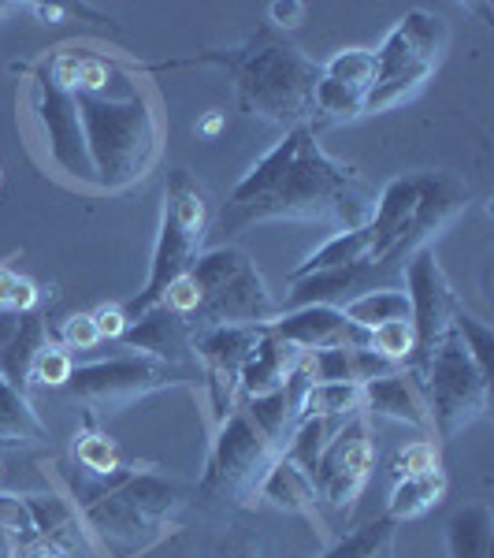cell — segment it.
<instances>
[{"mask_svg": "<svg viewBox=\"0 0 494 558\" xmlns=\"http://www.w3.org/2000/svg\"><path fill=\"white\" fill-rule=\"evenodd\" d=\"M372 213L375 197L354 168L331 160L309 123H298L231 191L223 205V228L235 231L257 220H309L357 231L368 228Z\"/></svg>", "mask_w": 494, "mask_h": 558, "instance_id": "6da1fadb", "label": "cell"}, {"mask_svg": "<svg viewBox=\"0 0 494 558\" xmlns=\"http://www.w3.org/2000/svg\"><path fill=\"white\" fill-rule=\"evenodd\" d=\"M201 60L212 64H227L238 86V105L249 116H260L268 123H286L298 128L305 116H312V94L320 83V64H312L309 57H301L298 45L264 26L249 38L242 49L223 52H205Z\"/></svg>", "mask_w": 494, "mask_h": 558, "instance_id": "7a4b0ae2", "label": "cell"}, {"mask_svg": "<svg viewBox=\"0 0 494 558\" xmlns=\"http://www.w3.org/2000/svg\"><path fill=\"white\" fill-rule=\"evenodd\" d=\"M75 105L97 183L123 191L146 179L160 153V128L146 97L138 89H131L123 101L104 94H75Z\"/></svg>", "mask_w": 494, "mask_h": 558, "instance_id": "3957f363", "label": "cell"}, {"mask_svg": "<svg viewBox=\"0 0 494 558\" xmlns=\"http://www.w3.org/2000/svg\"><path fill=\"white\" fill-rule=\"evenodd\" d=\"M197 294V313L190 317L194 336L205 328H223V324H238V328H268L280 317V305L268 294L264 276L254 268L242 250L235 246H220L209 254H197L190 265Z\"/></svg>", "mask_w": 494, "mask_h": 558, "instance_id": "277c9868", "label": "cell"}, {"mask_svg": "<svg viewBox=\"0 0 494 558\" xmlns=\"http://www.w3.org/2000/svg\"><path fill=\"white\" fill-rule=\"evenodd\" d=\"M446 41H450V34H446V23L439 15L409 12L387 34L383 49L375 52V83L365 94V112H383V108L417 94L435 71Z\"/></svg>", "mask_w": 494, "mask_h": 558, "instance_id": "5b68a950", "label": "cell"}, {"mask_svg": "<svg viewBox=\"0 0 494 558\" xmlns=\"http://www.w3.org/2000/svg\"><path fill=\"white\" fill-rule=\"evenodd\" d=\"M417 373L420 387H424L428 417L439 428V436L450 439L461 428H469L472 421L483 417L487 410V384L491 376H483L469 350L461 347V339L454 336V328L446 331V339L431 350V357Z\"/></svg>", "mask_w": 494, "mask_h": 558, "instance_id": "8992f818", "label": "cell"}, {"mask_svg": "<svg viewBox=\"0 0 494 558\" xmlns=\"http://www.w3.org/2000/svg\"><path fill=\"white\" fill-rule=\"evenodd\" d=\"M275 458H280V451L254 428L246 410H235L231 417H223L220 432H215L209 470L197 484V495L205 502L246 499V495L260 492V481L275 465Z\"/></svg>", "mask_w": 494, "mask_h": 558, "instance_id": "52a82bcc", "label": "cell"}, {"mask_svg": "<svg viewBox=\"0 0 494 558\" xmlns=\"http://www.w3.org/2000/svg\"><path fill=\"white\" fill-rule=\"evenodd\" d=\"M183 502V488L157 473H138L127 476L115 492L97 495L94 502H86V521L94 529H101L112 539H127L138 544L141 536H149L172 510Z\"/></svg>", "mask_w": 494, "mask_h": 558, "instance_id": "ba28073f", "label": "cell"}, {"mask_svg": "<svg viewBox=\"0 0 494 558\" xmlns=\"http://www.w3.org/2000/svg\"><path fill=\"white\" fill-rule=\"evenodd\" d=\"M372 462H375V447L372 436H368V417L365 413H354V417H346L343 428L331 432L328 447L320 451L309 481L323 502L349 507L361 495L368 473H372Z\"/></svg>", "mask_w": 494, "mask_h": 558, "instance_id": "9c48e42d", "label": "cell"}, {"mask_svg": "<svg viewBox=\"0 0 494 558\" xmlns=\"http://www.w3.org/2000/svg\"><path fill=\"white\" fill-rule=\"evenodd\" d=\"M406 299H409V324L417 331V354H412V365L409 368H420L431 357V350L446 339L454 324V313H457V302H454V291L446 283L443 268H439L435 254L424 246L409 257L406 265Z\"/></svg>", "mask_w": 494, "mask_h": 558, "instance_id": "30bf717a", "label": "cell"}, {"mask_svg": "<svg viewBox=\"0 0 494 558\" xmlns=\"http://www.w3.org/2000/svg\"><path fill=\"white\" fill-rule=\"evenodd\" d=\"M178 376L183 373L175 365L152 362V357H112V362L75 368L64 387L86 402H127L138 395L160 391L168 384H178Z\"/></svg>", "mask_w": 494, "mask_h": 558, "instance_id": "8fae6325", "label": "cell"}, {"mask_svg": "<svg viewBox=\"0 0 494 558\" xmlns=\"http://www.w3.org/2000/svg\"><path fill=\"white\" fill-rule=\"evenodd\" d=\"M38 116H41L45 131H49L52 160L71 175L94 179V165H89V153H86V134H83V120H78L75 94L60 86L45 68L38 71Z\"/></svg>", "mask_w": 494, "mask_h": 558, "instance_id": "7c38bea8", "label": "cell"}, {"mask_svg": "<svg viewBox=\"0 0 494 558\" xmlns=\"http://www.w3.org/2000/svg\"><path fill=\"white\" fill-rule=\"evenodd\" d=\"M268 331L298 350H323V347L368 350L372 347V331L349 324L343 317V310H335V305H305V310H291L268 324Z\"/></svg>", "mask_w": 494, "mask_h": 558, "instance_id": "4fadbf2b", "label": "cell"}, {"mask_svg": "<svg viewBox=\"0 0 494 558\" xmlns=\"http://www.w3.org/2000/svg\"><path fill=\"white\" fill-rule=\"evenodd\" d=\"M264 328H238V324H223V328H205L194 336V350L201 354V362L209 365L212 376V395L220 417H227L231 391L238 387V373L246 365V357L254 354Z\"/></svg>", "mask_w": 494, "mask_h": 558, "instance_id": "5bb4252c", "label": "cell"}, {"mask_svg": "<svg viewBox=\"0 0 494 558\" xmlns=\"http://www.w3.org/2000/svg\"><path fill=\"white\" fill-rule=\"evenodd\" d=\"M197 250H201V242L186 235V231L172 220V213L164 209V216H160L157 250H152L149 283H146V291H141L138 299L127 302V310H123V313H127V320L141 317L146 310L164 302V294L172 291L175 279H183L186 272H190V265L197 260Z\"/></svg>", "mask_w": 494, "mask_h": 558, "instance_id": "9a60e30c", "label": "cell"}, {"mask_svg": "<svg viewBox=\"0 0 494 558\" xmlns=\"http://www.w3.org/2000/svg\"><path fill=\"white\" fill-rule=\"evenodd\" d=\"M417 183H420L417 209H412L409 235H406V242H402V257L424 250L428 239L439 235V228H446V223H450L454 216L465 209V202H469V186H465L457 175L417 172Z\"/></svg>", "mask_w": 494, "mask_h": 558, "instance_id": "2e32d148", "label": "cell"}, {"mask_svg": "<svg viewBox=\"0 0 494 558\" xmlns=\"http://www.w3.org/2000/svg\"><path fill=\"white\" fill-rule=\"evenodd\" d=\"M120 343L127 350H146L152 362L178 365L194 350V328L190 320L178 317L168 305H152L127 324Z\"/></svg>", "mask_w": 494, "mask_h": 558, "instance_id": "e0dca14e", "label": "cell"}, {"mask_svg": "<svg viewBox=\"0 0 494 558\" xmlns=\"http://www.w3.org/2000/svg\"><path fill=\"white\" fill-rule=\"evenodd\" d=\"M365 395V410L375 417H391V421H406L412 428H428V402H424V387H420L417 373H391L383 380H372L361 387Z\"/></svg>", "mask_w": 494, "mask_h": 558, "instance_id": "ac0fdd59", "label": "cell"}, {"mask_svg": "<svg viewBox=\"0 0 494 558\" xmlns=\"http://www.w3.org/2000/svg\"><path fill=\"white\" fill-rule=\"evenodd\" d=\"M298 362H301V350L283 343L280 336H272V331L264 328L257 350L246 357V365H242L238 387L249 395H268V391H275V387L286 384V376H291V368Z\"/></svg>", "mask_w": 494, "mask_h": 558, "instance_id": "d6986e66", "label": "cell"}, {"mask_svg": "<svg viewBox=\"0 0 494 558\" xmlns=\"http://www.w3.org/2000/svg\"><path fill=\"white\" fill-rule=\"evenodd\" d=\"M368 272H375L372 260H361V265L349 268H331V272H312L294 279V291L286 299V313L291 310H305V305H331L335 299H346L354 291H365Z\"/></svg>", "mask_w": 494, "mask_h": 558, "instance_id": "ffe728a7", "label": "cell"}, {"mask_svg": "<svg viewBox=\"0 0 494 558\" xmlns=\"http://www.w3.org/2000/svg\"><path fill=\"white\" fill-rule=\"evenodd\" d=\"M41 347H49V324H45L38 310L20 313L15 336L0 347V376L23 391V384H30V368H34V357H38Z\"/></svg>", "mask_w": 494, "mask_h": 558, "instance_id": "44dd1931", "label": "cell"}, {"mask_svg": "<svg viewBox=\"0 0 494 558\" xmlns=\"http://www.w3.org/2000/svg\"><path fill=\"white\" fill-rule=\"evenodd\" d=\"M260 492H264V499H272L275 507L283 510H294V514H309L317 518V488H312L309 473L298 470V465L291 462V458H275V465L268 470V476L260 481Z\"/></svg>", "mask_w": 494, "mask_h": 558, "instance_id": "7402d4cb", "label": "cell"}, {"mask_svg": "<svg viewBox=\"0 0 494 558\" xmlns=\"http://www.w3.org/2000/svg\"><path fill=\"white\" fill-rule=\"evenodd\" d=\"M491 539H494V518H491V507H483V502L461 507L446 521V547H450V558H491Z\"/></svg>", "mask_w": 494, "mask_h": 558, "instance_id": "603a6c76", "label": "cell"}, {"mask_svg": "<svg viewBox=\"0 0 494 558\" xmlns=\"http://www.w3.org/2000/svg\"><path fill=\"white\" fill-rule=\"evenodd\" d=\"M368 250H372V231L368 228H357V231H338L331 235L317 254H309L301 260L298 268L291 272V283L301 276H312V272H331V268H349V265H361L368 260Z\"/></svg>", "mask_w": 494, "mask_h": 558, "instance_id": "cb8c5ba5", "label": "cell"}, {"mask_svg": "<svg viewBox=\"0 0 494 558\" xmlns=\"http://www.w3.org/2000/svg\"><path fill=\"white\" fill-rule=\"evenodd\" d=\"M30 507V518H34V529H38V539L45 544L60 547L64 555H75L83 551V536L75 529V514L57 499V495H30L26 499Z\"/></svg>", "mask_w": 494, "mask_h": 558, "instance_id": "d4e9b609", "label": "cell"}, {"mask_svg": "<svg viewBox=\"0 0 494 558\" xmlns=\"http://www.w3.org/2000/svg\"><path fill=\"white\" fill-rule=\"evenodd\" d=\"M164 209L172 213V220L186 231V235L205 242V235H209V205H205L201 186H197L186 172H172Z\"/></svg>", "mask_w": 494, "mask_h": 558, "instance_id": "484cf974", "label": "cell"}, {"mask_svg": "<svg viewBox=\"0 0 494 558\" xmlns=\"http://www.w3.org/2000/svg\"><path fill=\"white\" fill-rule=\"evenodd\" d=\"M443 492H446L443 470L424 473V476H398V484H394V495H391V507H387V518L391 521L420 518L424 510H431L439 499H443Z\"/></svg>", "mask_w": 494, "mask_h": 558, "instance_id": "4316f807", "label": "cell"}, {"mask_svg": "<svg viewBox=\"0 0 494 558\" xmlns=\"http://www.w3.org/2000/svg\"><path fill=\"white\" fill-rule=\"evenodd\" d=\"M343 317L349 324H357V328L372 331L391 320H409V299H406V291L380 287V291H365V294H357V299H349Z\"/></svg>", "mask_w": 494, "mask_h": 558, "instance_id": "83f0119b", "label": "cell"}, {"mask_svg": "<svg viewBox=\"0 0 494 558\" xmlns=\"http://www.w3.org/2000/svg\"><path fill=\"white\" fill-rule=\"evenodd\" d=\"M246 417L254 421V428L280 454H283L286 439H291V432H294V421H298V417H294V410H291V402H286L283 387H275V391H268V395H254V399H249Z\"/></svg>", "mask_w": 494, "mask_h": 558, "instance_id": "f1b7e54d", "label": "cell"}, {"mask_svg": "<svg viewBox=\"0 0 494 558\" xmlns=\"http://www.w3.org/2000/svg\"><path fill=\"white\" fill-rule=\"evenodd\" d=\"M0 439H20V444H41L45 425L30 410L26 395L0 376Z\"/></svg>", "mask_w": 494, "mask_h": 558, "instance_id": "f546056e", "label": "cell"}, {"mask_svg": "<svg viewBox=\"0 0 494 558\" xmlns=\"http://www.w3.org/2000/svg\"><path fill=\"white\" fill-rule=\"evenodd\" d=\"M365 410L361 384H312L305 395L298 421L301 417H354Z\"/></svg>", "mask_w": 494, "mask_h": 558, "instance_id": "4dcf8cb0", "label": "cell"}, {"mask_svg": "<svg viewBox=\"0 0 494 558\" xmlns=\"http://www.w3.org/2000/svg\"><path fill=\"white\" fill-rule=\"evenodd\" d=\"M394 525L387 514L368 521L357 533H349L346 539H338L331 551H323V558H391V547H394Z\"/></svg>", "mask_w": 494, "mask_h": 558, "instance_id": "1f68e13d", "label": "cell"}, {"mask_svg": "<svg viewBox=\"0 0 494 558\" xmlns=\"http://www.w3.org/2000/svg\"><path fill=\"white\" fill-rule=\"evenodd\" d=\"M312 112L328 123H338V120H354V116L365 112V94L354 86H343L335 78L320 75L317 83V94H312Z\"/></svg>", "mask_w": 494, "mask_h": 558, "instance_id": "d6a6232c", "label": "cell"}, {"mask_svg": "<svg viewBox=\"0 0 494 558\" xmlns=\"http://www.w3.org/2000/svg\"><path fill=\"white\" fill-rule=\"evenodd\" d=\"M320 71L328 78H335V83L354 86V89H361V94H368L372 83H375V52L343 49V52H335V57H331Z\"/></svg>", "mask_w": 494, "mask_h": 558, "instance_id": "836d02e7", "label": "cell"}, {"mask_svg": "<svg viewBox=\"0 0 494 558\" xmlns=\"http://www.w3.org/2000/svg\"><path fill=\"white\" fill-rule=\"evenodd\" d=\"M380 357H387L394 365H412V354H417V331H412L409 320H391L372 328V347Z\"/></svg>", "mask_w": 494, "mask_h": 558, "instance_id": "e575fe53", "label": "cell"}, {"mask_svg": "<svg viewBox=\"0 0 494 558\" xmlns=\"http://www.w3.org/2000/svg\"><path fill=\"white\" fill-rule=\"evenodd\" d=\"M450 328H454V336L461 339V347L469 350V357L476 362V368H480L483 376H491V350H494V336H491L487 324L472 320L469 313L457 310Z\"/></svg>", "mask_w": 494, "mask_h": 558, "instance_id": "d590c367", "label": "cell"}, {"mask_svg": "<svg viewBox=\"0 0 494 558\" xmlns=\"http://www.w3.org/2000/svg\"><path fill=\"white\" fill-rule=\"evenodd\" d=\"M0 529L12 533L23 547L38 544V529H34L30 507H26V499H20V495H0Z\"/></svg>", "mask_w": 494, "mask_h": 558, "instance_id": "8d00e7d4", "label": "cell"}, {"mask_svg": "<svg viewBox=\"0 0 494 558\" xmlns=\"http://www.w3.org/2000/svg\"><path fill=\"white\" fill-rule=\"evenodd\" d=\"M71 373H75V365H71L67 350L60 347H41L38 357H34V368H30V380L34 384H45V387H64L71 380Z\"/></svg>", "mask_w": 494, "mask_h": 558, "instance_id": "74e56055", "label": "cell"}, {"mask_svg": "<svg viewBox=\"0 0 494 558\" xmlns=\"http://www.w3.org/2000/svg\"><path fill=\"white\" fill-rule=\"evenodd\" d=\"M38 305V287L30 279L15 276L12 268H0V310L4 313H30Z\"/></svg>", "mask_w": 494, "mask_h": 558, "instance_id": "f35d334b", "label": "cell"}, {"mask_svg": "<svg viewBox=\"0 0 494 558\" xmlns=\"http://www.w3.org/2000/svg\"><path fill=\"white\" fill-rule=\"evenodd\" d=\"M394 470L398 476H424V473H435L439 470V451L435 444H412L406 451L398 454V462H394Z\"/></svg>", "mask_w": 494, "mask_h": 558, "instance_id": "ab89813d", "label": "cell"}, {"mask_svg": "<svg viewBox=\"0 0 494 558\" xmlns=\"http://www.w3.org/2000/svg\"><path fill=\"white\" fill-rule=\"evenodd\" d=\"M78 462H83L89 473L104 476L115 470V447L108 444L104 436H86L83 444H78Z\"/></svg>", "mask_w": 494, "mask_h": 558, "instance_id": "60d3db41", "label": "cell"}, {"mask_svg": "<svg viewBox=\"0 0 494 558\" xmlns=\"http://www.w3.org/2000/svg\"><path fill=\"white\" fill-rule=\"evenodd\" d=\"M60 339H64L67 350H94L97 343H101V336H97V324H94L89 313H75V317H67Z\"/></svg>", "mask_w": 494, "mask_h": 558, "instance_id": "b9f144b4", "label": "cell"}, {"mask_svg": "<svg viewBox=\"0 0 494 558\" xmlns=\"http://www.w3.org/2000/svg\"><path fill=\"white\" fill-rule=\"evenodd\" d=\"M89 317H94V324H97V336L101 339H115V343H120L123 339V331H127V313L120 310V305H101V310L97 313H89Z\"/></svg>", "mask_w": 494, "mask_h": 558, "instance_id": "7bdbcfd3", "label": "cell"}, {"mask_svg": "<svg viewBox=\"0 0 494 558\" xmlns=\"http://www.w3.org/2000/svg\"><path fill=\"white\" fill-rule=\"evenodd\" d=\"M305 12L309 8L301 4V0H275L272 8H268V15H272L275 26H283V31H291V26H298L305 20Z\"/></svg>", "mask_w": 494, "mask_h": 558, "instance_id": "ee69618b", "label": "cell"}, {"mask_svg": "<svg viewBox=\"0 0 494 558\" xmlns=\"http://www.w3.org/2000/svg\"><path fill=\"white\" fill-rule=\"evenodd\" d=\"M23 558H71V555H64L60 547H52V544H45V539H38V544L23 547Z\"/></svg>", "mask_w": 494, "mask_h": 558, "instance_id": "f6af8a7d", "label": "cell"}, {"mask_svg": "<svg viewBox=\"0 0 494 558\" xmlns=\"http://www.w3.org/2000/svg\"><path fill=\"white\" fill-rule=\"evenodd\" d=\"M0 558H23V544L4 529H0Z\"/></svg>", "mask_w": 494, "mask_h": 558, "instance_id": "bcb514c9", "label": "cell"}, {"mask_svg": "<svg viewBox=\"0 0 494 558\" xmlns=\"http://www.w3.org/2000/svg\"><path fill=\"white\" fill-rule=\"evenodd\" d=\"M15 328H20V313H4V310H0V347H4L8 339L15 336Z\"/></svg>", "mask_w": 494, "mask_h": 558, "instance_id": "7dc6e473", "label": "cell"}, {"mask_svg": "<svg viewBox=\"0 0 494 558\" xmlns=\"http://www.w3.org/2000/svg\"><path fill=\"white\" fill-rule=\"evenodd\" d=\"M220 128H223V112H212V116H205V120L197 123V131H201V134H215Z\"/></svg>", "mask_w": 494, "mask_h": 558, "instance_id": "c3c4849f", "label": "cell"}, {"mask_svg": "<svg viewBox=\"0 0 494 558\" xmlns=\"http://www.w3.org/2000/svg\"><path fill=\"white\" fill-rule=\"evenodd\" d=\"M34 15H38V20H60V15H64V8H45V4H34Z\"/></svg>", "mask_w": 494, "mask_h": 558, "instance_id": "681fc988", "label": "cell"}, {"mask_svg": "<svg viewBox=\"0 0 494 558\" xmlns=\"http://www.w3.org/2000/svg\"><path fill=\"white\" fill-rule=\"evenodd\" d=\"M8 8H12V4H0V15H4V12H8Z\"/></svg>", "mask_w": 494, "mask_h": 558, "instance_id": "f907efd6", "label": "cell"}]
</instances>
